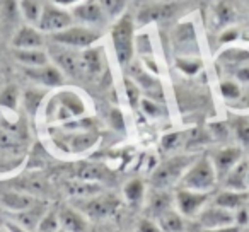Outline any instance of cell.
<instances>
[{"mask_svg": "<svg viewBox=\"0 0 249 232\" xmlns=\"http://www.w3.org/2000/svg\"><path fill=\"white\" fill-rule=\"evenodd\" d=\"M217 173L212 164V159L208 157H201V159L195 161L191 167L186 171L183 178H181L179 184L183 190L198 191V193H210L217 184Z\"/></svg>", "mask_w": 249, "mask_h": 232, "instance_id": "6da1fadb", "label": "cell"}, {"mask_svg": "<svg viewBox=\"0 0 249 232\" xmlns=\"http://www.w3.org/2000/svg\"><path fill=\"white\" fill-rule=\"evenodd\" d=\"M195 162L193 157L190 156H176L171 159L164 161L152 174V186L157 190H164V188L171 186V184L181 181V178L186 174V171Z\"/></svg>", "mask_w": 249, "mask_h": 232, "instance_id": "7a4b0ae2", "label": "cell"}, {"mask_svg": "<svg viewBox=\"0 0 249 232\" xmlns=\"http://www.w3.org/2000/svg\"><path fill=\"white\" fill-rule=\"evenodd\" d=\"M113 45L118 62L126 65L133 56V22L130 16H123L113 28Z\"/></svg>", "mask_w": 249, "mask_h": 232, "instance_id": "3957f363", "label": "cell"}, {"mask_svg": "<svg viewBox=\"0 0 249 232\" xmlns=\"http://www.w3.org/2000/svg\"><path fill=\"white\" fill-rule=\"evenodd\" d=\"M72 24V16L67 11L55 7V5H45L41 12V19H39V31L43 33H60L63 29H69Z\"/></svg>", "mask_w": 249, "mask_h": 232, "instance_id": "277c9868", "label": "cell"}, {"mask_svg": "<svg viewBox=\"0 0 249 232\" xmlns=\"http://www.w3.org/2000/svg\"><path fill=\"white\" fill-rule=\"evenodd\" d=\"M53 41L63 46H75V48H87L94 41H97L99 35L87 28H69L60 33L52 35Z\"/></svg>", "mask_w": 249, "mask_h": 232, "instance_id": "5b68a950", "label": "cell"}, {"mask_svg": "<svg viewBox=\"0 0 249 232\" xmlns=\"http://www.w3.org/2000/svg\"><path fill=\"white\" fill-rule=\"evenodd\" d=\"M208 201V193H198L191 190H178L176 193V205L181 215L186 217H196L201 214Z\"/></svg>", "mask_w": 249, "mask_h": 232, "instance_id": "8992f818", "label": "cell"}, {"mask_svg": "<svg viewBox=\"0 0 249 232\" xmlns=\"http://www.w3.org/2000/svg\"><path fill=\"white\" fill-rule=\"evenodd\" d=\"M120 207V200L114 195H97L84 203V212L90 218H104L113 215Z\"/></svg>", "mask_w": 249, "mask_h": 232, "instance_id": "52a82bcc", "label": "cell"}, {"mask_svg": "<svg viewBox=\"0 0 249 232\" xmlns=\"http://www.w3.org/2000/svg\"><path fill=\"white\" fill-rule=\"evenodd\" d=\"M242 161V150L239 147H225V149H220L213 154L212 157V164L215 167V173H217V178H222L224 179L235 166Z\"/></svg>", "mask_w": 249, "mask_h": 232, "instance_id": "ba28073f", "label": "cell"}, {"mask_svg": "<svg viewBox=\"0 0 249 232\" xmlns=\"http://www.w3.org/2000/svg\"><path fill=\"white\" fill-rule=\"evenodd\" d=\"M200 224L205 229H218V227H227V225H235L234 212H229L222 207H205L201 214L198 215Z\"/></svg>", "mask_w": 249, "mask_h": 232, "instance_id": "9c48e42d", "label": "cell"}, {"mask_svg": "<svg viewBox=\"0 0 249 232\" xmlns=\"http://www.w3.org/2000/svg\"><path fill=\"white\" fill-rule=\"evenodd\" d=\"M0 203L4 205L7 210H12V212H16V214L26 212V210H29V208H35V207H38V205H41L38 198H35L33 195L14 193V191H7V193L0 195Z\"/></svg>", "mask_w": 249, "mask_h": 232, "instance_id": "30bf717a", "label": "cell"}, {"mask_svg": "<svg viewBox=\"0 0 249 232\" xmlns=\"http://www.w3.org/2000/svg\"><path fill=\"white\" fill-rule=\"evenodd\" d=\"M16 50H39L43 46V36L31 26H22L12 38Z\"/></svg>", "mask_w": 249, "mask_h": 232, "instance_id": "8fae6325", "label": "cell"}, {"mask_svg": "<svg viewBox=\"0 0 249 232\" xmlns=\"http://www.w3.org/2000/svg\"><path fill=\"white\" fill-rule=\"evenodd\" d=\"M58 220L60 227L63 229V232H87L89 231V224L84 218L82 214H79L77 210L69 207H63L58 212Z\"/></svg>", "mask_w": 249, "mask_h": 232, "instance_id": "7c38bea8", "label": "cell"}, {"mask_svg": "<svg viewBox=\"0 0 249 232\" xmlns=\"http://www.w3.org/2000/svg\"><path fill=\"white\" fill-rule=\"evenodd\" d=\"M215 205L225 208V210H229V212H237L239 208L248 207L249 205V191L224 190L222 193L217 195Z\"/></svg>", "mask_w": 249, "mask_h": 232, "instance_id": "4fadbf2b", "label": "cell"}, {"mask_svg": "<svg viewBox=\"0 0 249 232\" xmlns=\"http://www.w3.org/2000/svg\"><path fill=\"white\" fill-rule=\"evenodd\" d=\"M225 190L232 191H249L248 186V159H242L227 176L224 178Z\"/></svg>", "mask_w": 249, "mask_h": 232, "instance_id": "5bb4252c", "label": "cell"}, {"mask_svg": "<svg viewBox=\"0 0 249 232\" xmlns=\"http://www.w3.org/2000/svg\"><path fill=\"white\" fill-rule=\"evenodd\" d=\"M55 60L60 65V69L65 73H69L70 77H79L84 70L82 58L79 55H75L73 52H69V50H56Z\"/></svg>", "mask_w": 249, "mask_h": 232, "instance_id": "9a60e30c", "label": "cell"}, {"mask_svg": "<svg viewBox=\"0 0 249 232\" xmlns=\"http://www.w3.org/2000/svg\"><path fill=\"white\" fill-rule=\"evenodd\" d=\"M176 12V5L173 4H160V5H147L139 12V22L147 24L154 21H164V19L173 18Z\"/></svg>", "mask_w": 249, "mask_h": 232, "instance_id": "2e32d148", "label": "cell"}, {"mask_svg": "<svg viewBox=\"0 0 249 232\" xmlns=\"http://www.w3.org/2000/svg\"><path fill=\"white\" fill-rule=\"evenodd\" d=\"M26 75L29 79L36 80V82L45 84V86H60L63 82V77L60 73V70L48 65L36 67V69H26Z\"/></svg>", "mask_w": 249, "mask_h": 232, "instance_id": "e0dca14e", "label": "cell"}, {"mask_svg": "<svg viewBox=\"0 0 249 232\" xmlns=\"http://www.w3.org/2000/svg\"><path fill=\"white\" fill-rule=\"evenodd\" d=\"M65 190L69 195L72 196H80V198H92L97 196V193H101V184L97 183H89V181H70V183L65 184Z\"/></svg>", "mask_w": 249, "mask_h": 232, "instance_id": "ac0fdd59", "label": "cell"}, {"mask_svg": "<svg viewBox=\"0 0 249 232\" xmlns=\"http://www.w3.org/2000/svg\"><path fill=\"white\" fill-rule=\"evenodd\" d=\"M14 56L18 62L26 65L28 69H36V67H45L48 65V56L41 50H16Z\"/></svg>", "mask_w": 249, "mask_h": 232, "instance_id": "d6986e66", "label": "cell"}, {"mask_svg": "<svg viewBox=\"0 0 249 232\" xmlns=\"http://www.w3.org/2000/svg\"><path fill=\"white\" fill-rule=\"evenodd\" d=\"M45 214H46L45 207H43V205H38V207H35V208H29V210H26V212L16 214V220H18V224L21 225L22 229L33 231V229H38L39 222H41V218Z\"/></svg>", "mask_w": 249, "mask_h": 232, "instance_id": "ffe728a7", "label": "cell"}, {"mask_svg": "<svg viewBox=\"0 0 249 232\" xmlns=\"http://www.w3.org/2000/svg\"><path fill=\"white\" fill-rule=\"evenodd\" d=\"M73 16L86 22H99L103 19L104 12L99 4L96 2H86V4H79L73 7Z\"/></svg>", "mask_w": 249, "mask_h": 232, "instance_id": "44dd1931", "label": "cell"}, {"mask_svg": "<svg viewBox=\"0 0 249 232\" xmlns=\"http://www.w3.org/2000/svg\"><path fill=\"white\" fill-rule=\"evenodd\" d=\"M18 21V5L16 0H2L0 2V24L4 31H9Z\"/></svg>", "mask_w": 249, "mask_h": 232, "instance_id": "7402d4cb", "label": "cell"}, {"mask_svg": "<svg viewBox=\"0 0 249 232\" xmlns=\"http://www.w3.org/2000/svg\"><path fill=\"white\" fill-rule=\"evenodd\" d=\"M159 227L164 232H181L184 229V222L179 212L167 210L159 217Z\"/></svg>", "mask_w": 249, "mask_h": 232, "instance_id": "603a6c76", "label": "cell"}, {"mask_svg": "<svg viewBox=\"0 0 249 232\" xmlns=\"http://www.w3.org/2000/svg\"><path fill=\"white\" fill-rule=\"evenodd\" d=\"M77 178L82 181H89V183H97V181H104L106 171L96 164H80L77 169Z\"/></svg>", "mask_w": 249, "mask_h": 232, "instance_id": "cb8c5ba5", "label": "cell"}, {"mask_svg": "<svg viewBox=\"0 0 249 232\" xmlns=\"http://www.w3.org/2000/svg\"><path fill=\"white\" fill-rule=\"evenodd\" d=\"M143 193H145V190H143V183L140 179L128 181L126 186H124V198L133 207L140 205V201L143 200Z\"/></svg>", "mask_w": 249, "mask_h": 232, "instance_id": "d4e9b609", "label": "cell"}, {"mask_svg": "<svg viewBox=\"0 0 249 232\" xmlns=\"http://www.w3.org/2000/svg\"><path fill=\"white\" fill-rule=\"evenodd\" d=\"M21 11L29 22H33V24H39L43 7L38 0H21Z\"/></svg>", "mask_w": 249, "mask_h": 232, "instance_id": "484cf974", "label": "cell"}, {"mask_svg": "<svg viewBox=\"0 0 249 232\" xmlns=\"http://www.w3.org/2000/svg\"><path fill=\"white\" fill-rule=\"evenodd\" d=\"M80 58H82V67L86 72L97 73L101 70V56L97 50H89V52L84 53Z\"/></svg>", "mask_w": 249, "mask_h": 232, "instance_id": "4316f807", "label": "cell"}, {"mask_svg": "<svg viewBox=\"0 0 249 232\" xmlns=\"http://www.w3.org/2000/svg\"><path fill=\"white\" fill-rule=\"evenodd\" d=\"M58 229H60L58 214H55V212H46L38 225V232H58Z\"/></svg>", "mask_w": 249, "mask_h": 232, "instance_id": "83f0119b", "label": "cell"}, {"mask_svg": "<svg viewBox=\"0 0 249 232\" xmlns=\"http://www.w3.org/2000/svg\"><path fill=\"white\" fill-rule=\"evenodd\" d=\"M234 132L239 142L249 149V120L248 118H237L234 123Z\"/></svg>", "mask_w": 249, "mask_h": 232, "instance_id": "f1b7e54d", "label": "cell"}, {"mask_svg": "<svg viewBox=\"0 0 249 232\" xmlns=\"http://www.w3.org/2000/svg\"><path fill=\"white\" fill-rule=\"evenodd\" d=\"M152 210L156 212V215H162L164 212L171 210V196L167 193H157L152 198Z\"/></svg>", "mask_w": 249, "mask_h": 232, "instance_id": "f546056e", "label": "cell"}, {"mask_svg": "<svg viewBox=\"0 0 249 232\" xmlns=\"http://www.w3.org/2000/svg\"><path fill=\"white\" fill-rule=\"evenodd\" d=\"M99 5L103 9V12H106L107 16L114 18L121 12L124 5V0H99Z\"/></svg>", "mask_w": 249, "mask_h": 232, "instance_id": "4dcf8cb0", "label": "cell"}, {"mask_svg": "<svg viewBox=\"0 0 249 232\" xmlns=\"http://www.w3.org/2000/svg\"><path fill=\"white\" fill-rule=\"evenodd\" d=\"M220 92L224 97H227V99H237V97H241V87L237 86L235 82H222L220 86Z\"/></svg>", "mask_w": 249, "mask_h": 232, "instance_id": "1f68e13d", "label": "cell"}, {"mask_svg": "<svg viewBox=\"0 0 249 232\" xmlns=\"http://www.w3.org/2000/svg\"><path fill=\"white\" fill-rule=\"evenodd\" d=\"M16 103H18V90H16V87H7V89L2 92V96H0V104H4V106L14 109Z\"/></svg>", "mask_w": 249, "mask_h": 232, "instance_id": "d6a6232c", "label": "cell"}, {"mask_svg": "<svg viewBox=\"0 0 249 232\" xmlns=\"http://www.w3.org/2000/svg\"><path fill=\"white\" fill-rule=\"evenodd\" d=\"M234 218H235V225H239V227L249 224V207H242L237 212H234Z\"/></svg>", "mask_w": 249, "mask_h": 232, "instance_id": "836d02e7", "label": "cell"}, {"mask_svg": "<svg viewBox=\"0 0 249 232\" xmlns=\"http://www.w3.org/2000/svg\"><path fill=\"white\" fill-rule=\"evenodd\" d=\"M139 232H160V227L150 218H142L139 224Z\"/></svg>", "mask_w": 249, "mask_h": 232, "instance_id": "e575fe53", "label": "cell"}, {"mask_svg": "<svg viewBox=\"0 0 249 232\" xmlns=\"http://www.w3.org/2000/svg\"><path fill=\"white\" fill-rule=\"evenodd\" d=\"M126 92H128V97H130V103H132V106H135V104L139 103V90H137V87L133 86L130 80H126Z\"/></svg>", "mask_w": 249, "mask_h": 232, "instance_id": "d590c367", "label": "cell"}, {"mask_svg": "<svg viewBox=\"0 0 249 232\" xmlns=\"http://www.w3.org/2000/svg\"><path fill=\"white\" fill-rule=\"evenodd\" d=\"M179 133H173V135H167L162 139V145L164 149H173V147L178 145V142H179Z\"/></svg>", "mask_w": 249, "mask_h": 232, "instance_id": "8d00e7d4", "label": "cell"}, {"mask_svg": "<svg viewBox=\"0 0 249 232\" xmlns=\"http://www.w3.org/2000/svg\"><path fill=\"white\" fill-rule=\"evenodd\" d=\"M241 227L239 225H227V227H218V229H203V232H239Z\"/></svg>", "mask_w": 249, "mask_h": 232, "instance_id": "74e56055", "label": "cell"}, {"mask_svg": "<svg viewBox=\"0 0 249 232\" xmlns=\"http://www.w3.org/2000/svg\"><path fill=\"white\" fill-rule=\"evenodd\" d=\"M237 79L241 80V82H248L249 84V65L241 67V69L237 70Z\"/></svg>", "mask_w": 249, "mask_h": 232, "instance_id": "f35d334b", "label": "cell"}, {"mask_svg": "<svg viewBox=\"0 0 249 232\" xmlns=\"http://www.w3.org/2000/svg\"><path fill=\"white\" fill-rule=\"evenodd\" d=\"M77 2H82V0H53V4H58V5H72L77 4Z\"/></svg>", "mask_w": 249, "mask_h": 232, "instance_id": "ab89813d", "label": "cell"}, {"mask_svg": "<svg viewBox=\"0 0 249 232\" xmlns=\"http://www.w3.org/2000/svg\"><path fill=\"white\" fill-rule=\"evenodd\" d=\"M143 107H145V113L156 114V107H154V104L149 103V101H143Z\"/></svg>", "mask_w": 249, "mask_h": 232, "instance_id": "60d3db41", "label": "cell"}, {"mask_svg": "<svg viewBox=\"0 0 249 232\" xmlns=\"http://www.w3.org/2000/svg\"><path fill=\"white\" fill-rule=\"evenodd\" d=\"M7 227H9V231H11V232H28L26 229H22L21 225H16V224H9Z\"/></svg>", "mask_w": 249, "mask_h": 232, "instance_id": "b9f144b4", "label": "cell"}, {"mask_svg": "<svg viewBox=\"0 0 249 232\" xmlns=\"http://www.w3.org/2000/svg\"><path fill=\"white\" fill-rule=\"evenodd\" d=\"M227 36H222V41H227V39H234L235 38V31H229L225 33Z\"/></svg>", "mask_w": 249, "mask_h": 232, "instance_id": "7bdbcfd3", "label": "cell"}, {"mask_svg": "<svg viewBox=\"0 0 249 232\" xmlns=\"http://www.w3.org/2000/svg\"><path fill=\"white\" fill-rule=\"evenodd\" d=\"M248 186H249V159H248Z\"/></svg>", "mask_w": 249, "mask_h": 232, "instance_id": "ee69618b", "label": "cell"}]
</instances>
